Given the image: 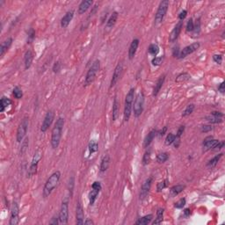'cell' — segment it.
Listing matches in <instances>:
<instances>
[{"label": "cell", "mask_w": 225, "mask_h": 225, "mask_svg": "<svg viewBox=\"0 0 225 225\" xmlns=\"http://www.w3.org/2000/svg\"><path fill=\"white\" fill-rule=\"evenodd\" d=\"M12 41H13L12 38L9 37L1 43V46H0V56L1 57H3L5 56V53L8 51V49L10 48V47L12 44Z\"/></svg>", "instance_id": "obj_21"}, {"label": "cell", "mask_w": 225, "mask_h": 225, "mask_svg": "<svg viewBox=\"0 0 225 225\" xmlns=\"http://www.w3.org/2000/svg\"><path fill=\"white\" fill-rule=\"evenodd\" d=\"M213 129L212 128V126L211 125H203L202 127H201V132H203V133H208V132H209Z\"/></svg>", "instance_id": "obj_52"}, {"label": "cell", "mask_w": 225, "mask_h": 225, "mask_svg": "<svg viewBox=\"0 0 225 225\" xmlns=\"http://www.w3.org/2000/svg\"><path fill=\"white\" fill-rule=\"evenodd\" d=\"M187 15V11L183 10L180 11V13L179 14V19L180 21H183L186 19V17Z\"/></svg>", "instance_id": "obj_54"}, {"label": "cell", "mask_w": 225, "mask_h": 225, "mask_svg": "<svg viewBox=\"0 0 225 225\" xmlns=\"http://www.w3.org/2000/svg\"><path fill=\"white\" fill-rule=\"evenodd\" d=\"M93 4L92 0H84L80 3V5L78 6V9H77V12L78 14H84L85 12H86L87 10L91 7Z\"/></svg>", "instance_id": "obj_22"}, {"label": "cell", "mask_w": 225, "mask_h": 225, "mask_svg": "<svg viewBox=\"0 0 225 225\" xmlns=\"http://www.w3.org/2000/svg\"><path fill=\"white\" fill-rule=\"evenodd\" d=\"M84 223H85V225H93L94 224L93 221L91 220V219H89V218H87L86 220L84 222Z\"/></svg>", "instance_id": "obj_63"}, {"label": "cell", "mask_w": 225, "mask_h": 225, "mask_svg": "<svg viewBox=\"0 0 225 225\" xmlns=\"http://www.w3.org/2000/svg\"><path fill=\"white\" fill-rule=\"evenodd\" d=\"M175 139H176V135L172 133H169L167 135V136H166V139H165V144L166 145H171V144H172L174 143V141H175Z\"/></svg>", "instance_id": "obj_43"}, {"label": "cell", "mask_w": 225, "mask_h": 225, "mask_svg": "<svg viewBox=\"0 0 225 225\" xmlns=\"http://www.w3.org/2000/svg\"><path fill=\"white\" fill-rule=\"evenodd\" d=\"M118 16H119V14H118L117 11H113L111 14V16L109 17V19L107 21V24H106V27L108 29H112V27L114 26L118 20Z\"/></svg>", "instance_id": "obj_28"}, {"label": "cell", "mask_w": 225, "mask_h": 225, "mask_svg": "<svg viewBox=\"0 0 225 225\" xmlns=\"http://www.w3.org/2000/svg\"><path fill=\"white\" fill-rule=\"evenodd\" d=\"M148 52L149 55L156 56L159 53V47L158 44H150L148 48Z\"/></svg>", "instance_id": "obj_35"}, {"label": "cell", "mask_w": 225, "mask_h": 225, "mask_svg": "<svg viewBox=\"0 0 225 225\" xmlns=\"http://www.w3.org/2000/svg\"><path fill=\"white\" fill-rule=\"evenodd\" d=\"M168 158L169 155L166 152H161V153L158 154V156H157V161L158 163H164L168 160Z\"/></svg>", "instance_id": "obj_37"}, {"label": "cell", "mask_w": 225, "mask_h": 225, "mask_svg": "<svg viewBox=\"0 0 225 225\" xmlns=\"http://www.w3.org/2000/svg\"><path fill=\"white\" fill-rule=\"evenodd\" d=\"M35 38V31L34 28H30L27 34V43H31L33 42Z\"/></svg>", "instance_id": "obj_42"}, {"label": "cell", "mask_w": 225, "mask_h": 225, "mask_svg": "<svg viewBox=\"0 0 225 225\" xmlns=\"http://www.w3.org/2000/svg\"><path fill=\"white\" fill-rule=\"evenodd\" d=\"M88 149H89V153H90V155H92V154L97 152L98 149H99V143H98L97 141L92 140V141L89 143V144H88Z\"/></svg>", "instance_id": "obj_34"}, {"label": "cell", "mask_w": 225, "mask_h": 225, "mask_svg": "<svg viewBox=\"0 0 225 225\" xmlns=\"http://www.w3.org/2000/svg\"><path fill=\"white\" fill-rule=\"evenodd\" d=\"M74 18V11H69L65 13V15L62 18L61 20V26L62 28H66L67 26L70 25V23Z\"/></svg>", "instance_id": "obj_19"}, {"label": "cell", "mask_w": 225, "mask_h": 225, "mask_svg": "<svg viewBox=\"0 0 225 225\" xmlns=\"http://www.w3.org/2000/svg\"><path fill=\"white\" fill-rule=\"evenodd\" d=\"M223 146H224V142H223V141H221V142L219 141V143L217 144V146L215 147V149H216V150H217V149H218V150L222 149L223 148Z\"/></svg>", "instance_id": "obj_61"}, {"label": "cell", "mask_w": 225, "mask_h": 225, "mask_svg": "<svg viewBox=\"0 0 225 225\" xmlns=\"http://www.w3.org/2000/svg\"><path fill=\"white\" fill-rule=\"evenodd\" d=\"M153 219V215L149 214V215H144L143 217L139 218L138 220L135 222V224L136 225H147L149 223H150L151 220Z\"/></svg>", "instance_id": "obj_30"}, {"label": "cell", "mask_w": 225, "mask_h": 225, "mask_svg": "<svg viewBox=\"0 0 225 225\" xmlns=\"http://www.w3.org/2000/svg\"><path fill=\"white\" fill-rule=\"evenodd\" d=\"M101 189H102V186H101L100 182L95 181V182L92 185V190H91V192L89 193V195H88V197H89V203H90L91 206L94 204L95 200L97 199L98 195L99 194V192L101 191Z\"/></svg>", "instance_id": "obj_10"}, {"label": "cell", "mask_w": 225, "mask_h": 225, "mask_svg": "<svg viewBox=\"0 0 225 225\" xmlns=\"http://www.w3.org/2000/svg\"><path fill=\"white\" fill-rule=\"evenodd\" d=\"M190 78H191V76H190L188 73H186V72H184V73H181V74H179V76L177 77L176 78V82L177 83H183V82H186V81H187V80H189Z\"/></svg>", "instance_id": "obj_36"}, {"label": "cell", "mask_w": 225, "mask_h": 225, "mask_svg": "<svg viewBox=\"0 0 225 225\" xmlns=\"http://www.w3.org/2000/svg\"><path fill=\"white\" fill-rule=\"evenodd\" d=\"M213 60H214L215 63L221 64L222 62H223V56H222V55H214L213 56Z\"/></svg>", "instance_id": "obj_51"}, {"label": "cell", "mask_w": 225, "mask_h": 225, "mask_svg": "<svg viewBox=\"0 0 225 225\" xmlns=\"http://www.w3.org/2000/svg\"><path fill=\"white\" fill-rule=\"evenodd\" d=\"M218 91L221 92V93H224L225 92V83L224 82H222L219 85V86H218Z\"/></svg>", "instance_id": "obj_59"}, {"label": "cell", "mask_w": 225, "mask_h": 225, "mask_svg": "<svg viewBox=\"0 0 225 225\" xmlns=\"http://www.w3.org/2000/svg\"><path fill=\"white\" fill-rule=\"evenodd\" d=\"M166 131H167V127H164L163 128V129H161L160 131L158 132V136L159 137H161V136H164V134L166 133Z\"/></svg>", "instance_id": "obj_60"}, {"label": "cell", "mask_w": 225, "mask_h": 225, "mask_svg": "<svg viewBox=\"0 0 225 225\" xmlns=\"http://www.w3.org/2000/svg\"><path fill=\"white\" fill-rule=\"evenodd\" d=\"M109 164H110V156L108 154H106L102 158L101 163H100V166H99L100 172H105L109 167Z\"/></svg>", "instance_id": "obj_27"}, {"label": "cell", "mask_w": 225, "mask_h": 225, "mask_svg": "<svg viewBox=\"0 0 225 225\" xmlns=\"http://www.w3.org/2000/svg\"><path fill=\"white\" fill-rule=\"evenodd\" d=\"M63 127H64V119L62 117H59L56 120V122L55 123V126L51 132L50 143H51V147L54 149H56L58 148V146L60 144Z\"/></svg>", "instance_id": "obj_1"}, {"label": "cell", "mask_w": 225, "mask_h": 225, "mask_svg": "<svg viewBox=\"0 0 225 225\" xmlns=\"http://www.w3.org/2000/svg\"><path fill=\"white\" fill-rule=\"evenodd\" d=\"M200 20L198 19L195 24V27L193 30V35L198 36L200 34Z\"/></svg>", "instance_id": "obj_40"}, {"label": "cell", "mask_w": 225, "mask_h": 225, "mask_svg": "<svg viewBox=\"0 0 225 225\" xmlns=\"http://www.w3.org/2000/svg\"><path fill=\"white\" fill-rule=\"evenodd\" d=\"M61 68H62V63L60 61H57L55 62V64H54V66H53V71L55 72V73H58V72L61 71Z\"/></svg>", "instance_id": "obj_49"}, {"label": "cell", "mask_w": 225, "mask_h": 225, "mask_svg": "<svg viewBox=\"0 0 225 225\" xmlns=\"http://www.w3.org/2000/svg\"><path fill=\"white\" fill-rule=\"evenodd\" d=\"M180 49H179V48L178 46L175 47L173 48V51H172V55H173L174 57H178L179 58V55H180Z\"/></svg>", "instance_id": "obj_57"}, {"label": "cell", "mask_w": 225, "mask_h": 225, "mask_svg": "<svg viewBox=\"0 0 225 225\" xmlns=\"http://www.w3.org/2000/svg\"><path fill=\"white\" fill-rule=\"evenodd\" d=\"M150 159H151L150 158V152H149V151L145 152L143 158V164H144V165H147L148 164H149Z\"/></svg>", "instance_id": "obj_46"}, {"label": "cell", "mask_w": 225, "mask_h": 225, "mask_svg": "<svg viewBox=\"0 0 225 225\" xmlns=\"http://www.w3.org/2000/svg\"><path fill=\"white\" fill-rule=\"evenodd\" d=\"M41 156H42V153H41L40 150H37L34 157H33V159H32V163H31L30 168L28 170V177H32L34 176V174H36L37 172V168H38V164H39V162L41 161Z\"/></svg>", "instance_id": "obj_9"}, {"label": "cell", "mask_w": 225, "mask_h": 225, "mask_svg": "<svg viewBox=\"0 0 225 225\" xmlns=\"http://www.w3.org/2000/svg\"><path fill=\"white\" fill-rule=\"evenodd\" d=\"M157 134H158V132L155 129H152L151 131H149V133L146 135V137L144 139V143H143V147L144 148H148L149 146L150 145V143H152L154 138L156 137Z\"/></svg>", "instance_id": "obj_24"}, {"label": "cell", "mask_w": 225, "mask_h": 225, "mask_svg": "<svg viewBox=\"0 0 225 225\" xmlns=\"http://www.w3.org/2000/svg\"><path fill=\"white\" fill-rule=\"evenodd\" d=\"M12 94H13L14 98L18 99H21V98L23 97V92H22V90L19 86H16L13 88Z\"/></svg>", "instance_id": "obj_39"}, {"label": "cell", "mask_w": 225, "mask_h": 225, "mask_svg": "<svg viewBox=\"0 0 225 225\" xmlns=\"http://www.w3.org/2000/svg\"><path fill=\"white\" fill-rule=\"evenodd\" d=\"M151 184H152V178L149 177L146 179L142 185L141 187V191H140V199L144 200L149 195V192L151 187Z\"/></svg>", "instance_id": "obj_16"}, {"label": "cell", "mask_w": 225, "mask_h": 225, "mask_svg": "<svg viewBox=\"0 0 225 225\" xmlns=\"http://www.w3.org/2000/svg\"><path fill=\"white\" fill-rule=\"evenodd\" d=\"M143 105H144V94L143 92H140L136 95L134 101L133 110L135 117L138 118L139 116H141L143 111Z\"/></svg>", "instance_id": "obj_7"}, {"label": "cell", "mask_w": 225, "mask_h": 225, "mask_svg": "<svg viewBox=\"0 0 225 225\" xmlns=\"http://www.w3.org/2000/svg\"><path fill=\"white\" fill-rule=\"evenodd\" d=\"M167 186V183H166V180H163V181H160L158 183L157 185V191L158 192H161L162 190H164Z\"/></svg>", "instance_id": "obj_48"}, {"label": "cell", "mask_w": 225, "mask_h": 225, "mask_svg": "<svg viewBox=\"0 0 225 225\" xmlns=\"http://www.w3.org/2000/svg\"><path fill=\"white\" fill-rule=\"evenodd\" d=\"M186 200L185 199V198H181V199L179 200L174 204V207H175L176 209H183L184 206L186 205Z\"/></svg>", "instance_id": "obj_45"}, {"label": "cell", "mask_w": 225, "mask_h": 225, "mask_svg": "<svg viewBox=\"0 0 225 225\" xmlns=\"http://www.w3.org/2000/svg\"><path fill=\"white\" fill-rule=\"evenodd\" d=\"M200 47V44L199 42H195V43H192L188 46L185 47L184 48L180 51V55H179V59H182L185 58L187 56H189L191 54H193L194 52L197 51L199 49V48Z\"/></svg>", "instance_id": "obj_13"}, {"label": "cell", "mask_w": 225, "mask_h": 225, "mask_svg": "<svg viewBox=\"0 0 225 225\" xmlns=\"http://www.w3.org/2000/svg\"><path fill=\"white\" fill-rule=\"evenodd\" d=\"M135 99V89L131 88L128 92L126 99H125V105H124V112H123V120L124 122H128L129 118L131 116V112L133 110V103Z\"/></svg>", "instance_id": "obj_3"}, {"label": "cell", "mask_w": 225, "mask_h": 225, "mask_svg": "<svg viewBox=\"0 0 225 225\" xmlns=\"http://www.w3.org/2000/svg\"><path fill=\"white\" fill-rule=\"evenodd\" d=\"M60 179H61V172L59 171H56L54 173L51 174V176L46 181L43 190H42V195L44 198H47L51 195L53 190L57 186V185L60 181Z\"/></svg>", "instance_id": "obj_2"}, {"label": "cell", "mask_w": 225, "mask_h": 225, "mask_svg": "<svg viewBox=\"0 0 225 225\" xmlns=\"http://www.w3.org/2000/svg\"><path fill=\"white\" fill-rule=\"evenodd\" d=\"M54 118H55V112L53 110H49L48 111L44 117V120L42 122V125H41V132H46L47 130L48 129V128L51 126L52 122L54 121Z\"/></svg>", "instance_id": "obj_12"}, {"label": "cell", "mask_w": 225, "mask_h": 225, "mask_svg": "<svg viewBox=\"0 0 225 225\" xmlns=\"http://www.w3.org/2000/svg\"><path fill=\"white\" fill-rule=\"evenodd\" d=\"M11 100L10 99L6 97H2L1 100H0V112H3L5 111V109L7 107H9L11 104Z\"/></svg>", "instance_id": "obj_33"}, {"label": "cell", "mask_w": 225, "mask_h": 225, "mask_svg": "<svg viewBox=\"0 0 225 225\" xmlns=\"http://www.w3.org/2000/svg\"><path fill=\"white\" fill-rule=\"evenodd\" d=\"M59 223L60 224H67L69 221V200L68 198L62 201L60 208V211L58 214Z\"/></svg>", "instance_id": "obj_8"}, {"label": "cell", "mask_w": 225, "mask_h": 225, "mask_svg": "<svg viewBox=\"0 0 225 225\" xmlns=\"http://www.w3.org/2000/svg\"><path fill=\"white\" fill-rule=\"evenodd\" d=\"M59 223V218H58V215H54L52 217L51 221L49 222V224H53V225H56Z\"/></svg>", "instance_id": "obj_55"}, {"label": "cell", "mask_w": 225, "mask_h": 225, "mask_svg": "<svg viewBox=\"0 0 225 225\" xmlns=\"http://www.w3.org/2000/svg\"><path fill=\"white\" fill-rule=\"evenodd\" d=\"M169 7V1L168 0H163L160 4H159L158 11L156 12L155 15V25L158 26L159 24H161L164 21L165 14L168 11Z\"/></svg>", "instance_id": "obj_5"}, {"label": "cell", "mask_w": 225, "mask_h": 225, "mask_svg": "<svg viewBox=\"0 0 225 225\" xmlns=\"http://www.w3.org/2000/svg\"><path fill=\"white\" fill-rule=\"evenodd\" d=\"M183 214H184L185 217H188L190 215H191V210L189 209H186L183 211Z\"/></svg>", "instance_id": "obj_62"}, {"label": "cell", "mask_w": 225, "mask_h": 225, "mask_svg": "<svg viewBox=\"0 0 225 225\" xmlns=\"http://www.w3.org/2000/svg\"><path fill=\"white\" fill-rule=\"evenodd\" d=\"M182 27H183V21H179V23L174 26V28L172 31L170 36H169V41L170 42H174V41H177V39L179 38V34L181 33Z\"/></svg>", "instance_id": "obj_17"}, {"label": "cell", "mask_w": 225, "mask_h": 225, "mask_svg": "<svg viewBox=\"0 0 225 225\" xmlns=\"http://www.w3.org/2000/svg\"><path fill=\"white\" fill-rule=\"evenodd\" d=\"M211 115L215 118H221V119L223 117V113L221 112H217V111H214L211 112Z\"/></svg>", "instance_id": "obj_58"}, {"label": "cell", "mask_w": 225, "mask_h": 225, "mask_svg": "<svg viewBox=\"0 0 225 225\" xmlns=\"http://www.w3.org/2000/svg\"><path fill=\"white\" fill-rule=\"evenodd\" d=\"M100 70V61L99 60H95V61L92 62V66L90 67L89 71H87L86 77H85V85H91L95 77L97 76V74Z\"/></svg>", "instance_id": "obj_4"}, {"label": "cell", "mask_w": 225, "mask_h": 225, "mask_svg": "<svg viewBox=\"0 0 225 225\" xmlns=\"http://www.w3.org/2000/svg\"><path fill=\"white\" fill-rule=\"evenodd\" d=\"M73 187H74V178L71 177V179H70V183H69V191H70V193H71V195H72Z\"/></svg>", "instance_id": "obj_56"}, {"label": "cell", "mask_w": 225, "mask_h": 225, "mask_svg": "<svg viewBox=\"0 0 225 225\" xmlns=\"http://www.w3.org/2000/svg\"><path fill=\"white\" fill-rule=\"evenodd\" d=\"M122 71H123L122 62H119L117 65H116V67H115L114 71H113V74H112L111 83H110V87H111V88L114 86V85L117 84V82L119 81V79H120V77L122 76Z\"/></svg>", "instance_id": "obj_15"}, {"label": "cell", "mask_w": 225, "mask_h": 225, "mask_svg": "<svg viewBox=\"0 0 225 225\" xmlns=\"http://www.w3.org/2000/svg\"><path fill=\"white\" fill-rule=\"evenodd\" d=\"M163 61H164V56H155L151 60V63L153 66H159L162 64Z\"/></svg>", "instance_id": "obj_41"}, {"label": "cell", "mask_w": 225, "mask_h": 225, "mask_svg": "<svg viewBox=\"0 0 225 225\" xmlns=\"http://www.w3.org/2000/svg\"><path fill=\"white\" fill-rule=\"evenodd\" d=\"M33 60H34V53L31 50H27L25 53V57H24V64H25L26 70H28L30 68Z\"/></svg>", "instance_id": "obj_26"}, {"label": "cell", "mask_w": 225, "mask_h": 225, "mask_svg": "<svg viewBox=\"0 0 225 225\" xmlns=\"http://www.w3.org/2000/svg\"><path fill=\"white\" fill-rule=\"evenodd\" d=\"M139 43H140V41H139L138 39H134L131 42V44L129 46V49H128V58L130 60H132L135 56L137 48L139 47Z\"/></svg>", "instance_id": "obj_20"}, {"label": "cell", "mask_w": 225, "mask_h": 225, "mask_svg": "<svg viewBox=\"0 0 225 225\" xmlns=\"http://www.w3.org/2000/svg\"><path fill=\"white\" fill-rule=\"evenodd\" d=\"M185 188H186V186H185L184 185H176V186H173L171 187V189H170V193H169L170 197H171V198H173L175 196L179 195L180 193H182V192L184 191Z\"/></svg>", "instance_id": "obj_23"}, {"label": "cell", "mask_w": 225, "mask_h": 225, "mask_svg": "<svg viewBox=\"0 0 225 225\" xmlns=\"http://www.w3.org/2000/svg\"><path fill=\"white\" fill-rule=\"evenodd\" d=\"M29 126V120L28 118L25 117L21 120V123L17 129V134H16V140L18 143H22L23 139L26 136V134L27 132V128Z\"/></svg>", "instance_id": "obj_6"}, {"label": "cell", "mask_w": 225, "mask_h": 225, "mask_svg": "<svg viewBox=\"0 0 225 225\" xmlns=\"http://www.w3.org/2000/svg\"><path fill=\"white\" fill-rule=\"evenodd\" d=\"M164 80H165V75H163V76H161V77H159L158 80L157 81L155 86H154L153 92H152V95H153L154 97H156L158 94V92H160L161 88H162L163 85H164Z\"/></svg>", "instance_id": "obj_25"}, {"label": "cell", "mask_w": 225, "mask_h": 225, "mask_svg": "<svg viewBox=\"0 0 225 225\" xmlns=\"http://www.w3.org/2000/svg\"><path fill=\"white\" fill-rule=\"evenodd\" d=\"M119 101L117 98H114V100L112 103V122H115L119 116Z\"/></svg>", "instance_id": "obj_29"}, {"label": "cell", "mask_w": 225, "mask_h": 225, "mask_svg": "<svg viewBox=\"0 0 225 225\" xmlns=\"http://www.w3.org/2000/svg\"><path fill=\"white\" fill-rule=\"evenodd\" d=\"M185 131V126H180L177 131V134H176V139H179L180 136L182 135V134L184 133Z\"/></svg>", "instance_id": "obj_53"}, {"label": "cell", "mask_w": 225, "mask_h": 225, "mask_svg": "<svg viewBox=\"0 0 225 225\" xmlns=\"http://www.w3.org/2000/svg\"><path fill=\"white\" fill-rule=\"evenodd\" d=\"M223 153L218 154V155L215 156L213 158L210 159L209 161L208 162V164H207V168L212 169V168H214V167H215V166H216V164H218V162L220 161L221 158L223 157Z\"/></svg>", "instance_id": "obj_31"}, {"label": "cell", "mask_w": 225, "mask_h": 225, "mask_svg": "<svg viewBox=\"0 0 225 225\" xmlns=\"http://www.w3.org/2000/svg\"><path fill=\"white\" fill-rule=\"evenodd\" d=\"M20 223V209L17 202L12 203L11 210V217L9 221L10 225H17Z\"/></svg>", "instance_id": "obj_11"}, {"label": "cell", "mask_w": 225, "mask_h": 225, "mask_svg": "<svg viewBox=\"0 0 225 225\" xmlns=\"http://www.w3.org/2000/svg\"><path fill=\"white\" fill-rule=\"evenodd\" d=\"M194 27H195V23L193 19H190L189 21H187V24H186V32L189 33V32H193L194 30Z\"/></svg>", "instance_id": "obj_47"}, {"label": "cell", "mask_w": 225, "mask_h": 225, "mask_svg": "<svg viewBox=\"0 0 225 225\" xmlns=\"http://www.w3.org/2000/svg\"><path fill=\"white\" fill-rule=\"evenodd\" d=\"M164 220V209H158L157 211V217L152 223V224H160Z\"/></svg>", "instance_id": "obj_32"}, {"label": "cell", "mask_w": 225, "mask_h": 225, "mask_svg": "<svg viewBox=\"0 0 225 225\" xmlns=\"http://www.w3.org/2000/svg\"><path fill=\"white\" fill-rule=\"evenodd\" d=\"M206 119H207V121L209 123H211V124H218V123L223 122V120H222L221 118H215L214 117V116H212V115L206 117Z\"/></svg>", "instance_id": "obj_44"}, {"label": "cell", "mask_w": 225, "mask_h": 225, "mask_svg": "<svg viewBox=\"0 0 225 225\" xmlns=\"http://www.w3.org/2000/svg\"><path fill=\"white\" fill-rule=\"evenodd\" d=\"M28 148V138L25 139V141L22 142V148H21V153L24 154L26 151V149Z\"/></svg>", "instance_id": "obj_50"}, {"label": "cell", "mask_w": 225, "mask_h": 225, "mask_svg": "<svg viewBox=\"0 0 225 225\" xmlns=\"http://www.w3.org/2000/svg\"><path fill=\"white\" fill-rule=\"evenodd\" d=\"M219 143L218 140H215L212 135L207 136L206 138L203 140V151H208L209 149H215V147L217 146V144Z\"/></svg>", "instance_id": "obj_14"}, {"label": "cell", "mask_w": 225, "mask_h": 225, "mask_svg": "<svg viewBox=\"0 0 225 225\" xmlns=\"http://www.w3.org/2000/svg\"><path fill=\"white\" fill-rule=\"evenodd\" d=\"M84 218H85V214H84L82 204L80 200H78L77 203V209H76V223L78 225L84 224V222H85Z\"/></svg>", "instance_id": "obj_18"}, {"label": "cell", "mask_w": 225, "mask_h": 225, "mask_svg": "<svg viewBox=\"0 0 225 225\" xmlns=\"http://www.w3.org/2000/svg\"><path fill=\"white\" fill-rule=\"evenodd\" d=\"M195 108V107L194 104H189V105L186 108V109L184 110V112H182V116H183V117H186V116L190 115L192 112H194Z\"/></svg>", "instance_id": "obj_38"}]
</instances>
